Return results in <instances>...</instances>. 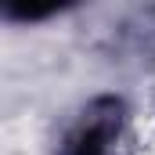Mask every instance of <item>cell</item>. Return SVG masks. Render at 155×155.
<instances>
[{"mask_svg": "<svg viewBox=\"0 0 155 155\" xmlns=\"http://www.w3.org/2000/svg\"><path fill=\"white\" fill-rule=\"evenodd\" d=\"M112 134H116V123L112 119H87L72 134L69 141V155H108V144H112Z\"/></svg>", "mask_w": 155, "mask_h": 155, "instance_id": "6da1fadb", "label": "cell"}]
</instances>
